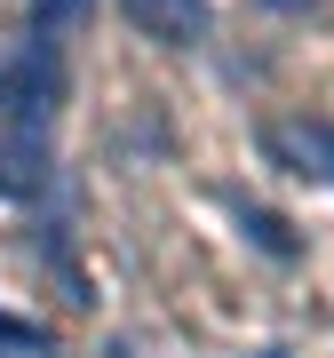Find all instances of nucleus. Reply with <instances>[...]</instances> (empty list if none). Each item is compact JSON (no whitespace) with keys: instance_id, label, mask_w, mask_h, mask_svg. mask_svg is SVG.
Wrapping results in <instances>:
<instances>
[{"instance_id":"obj_1","label":"nucleus","mask_w":334,"mask_h":358,"mask_svg":"<svg viewBox=\"0 0 334 358\" xmlns=\"http://www.w3.org/2000/svg\"><path fill=\"white\" fill-rule=\"evenodd\" d=\"M119 8H128V24H136V32L167 40V48H183V40H199V32H207V0H119Z\"/></svg>"},{"instance_id":"obj_2","label":"nucleus","mask_w":334,"mask_h":358,"mask_svg":"<svg viewBox=\"0 0 334 358\" xmlns=\"http://www.w3.org/2000/svg\"><path fill=\"white\" fill-rule=\"evenodd\" d=\"M270 152L295 159V176L334 183V128H319V120H295V128H279V136H270Z\"/></svg>"},{"instance_id":"obj_3","label":"nucleus","mask_w":334,"mask_h":358,"mask_svg":"<svg viewBox=\"0 0 334 358\" xmlns=\"http://www.w3.org/2000/svg\"><path fill=\"white\" fill-rule=\"evenodd\" d=\"M32 16L40 24H64V16H80V0H32Z\"/></svg>"},{"instance_id":"obj_4","label":"nucleus","mask_w":334,"mask_h":358,"mask_svg":"<svg viewBox=\"0 0 334 358\" xmlns=\"http://www.w3.org/2000/svg\"><path fill=\"white\" fill-rule=\"evenodd\" d=\"M270 8H303V0H270Z\"/></svg>"}]
</instances>
